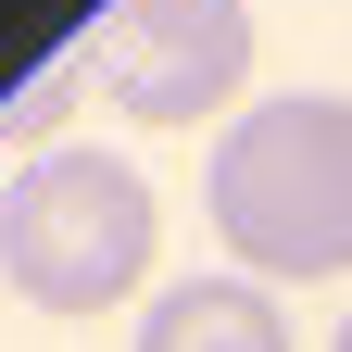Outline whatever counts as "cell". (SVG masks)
Instances as JSON below:
<instances>
[{"instance_id":"obj_1","label":"cell","mask_w":352,"mask_h":352,"mask_svg":"<svg viewBox=\"0 0 352 352\" xmlns=\"http://www.w3.org/2000/svg\"><path fill=\"white\" fill-rule=\"evenodd\" d=\"M214 239L227 264H252L264 289L289 277H340L352 264V101L340 88H289L252 101L214 139Z\"/></svg>"},{"instance_id":"obj_2","label":"cell","mask_w":352,"mask_h":352,"mask_svg":"<svg viewBox=\"0 0 352 352\" xmlns=\"http://www.w3.org/2000/svg\"><path fill=\"white\" fill-rule=\"evenodd\" d=\"M151 176L113 151H25L0 176V277H13L38 315H101L151 277Z\"/></svg>"},{"instance_id":"obj_3","label":"cell","mask_w":352,"mask_h":352,"mask_svg":"<svg viewBox=\"0 0 352 352\" xmlns=\"http://www.w3.org/2000/svg\"><path fill=\"white\" fill-rule=\"evenodd\" d=\"M88 76L139 126H201L252 88V0H113L88 38Z\"/></svg>"},{"instance_id":"obj_4","label":"cell","mask_w":352,"mask_h":352,"mask_svg":"<svg viewBox=\"0 0 352 352\" xmlns=\"http://www.w3.org/2000/svg\"><path fill=\"white\" fill-rule=\"evenodd\" d=\"M139 352H289V315L264 277H176L139 315Z\"/></svg>"},{"instance_id":"obj_5","label":"cell","mask_w":352,"mask_h":352,"mask_svg":"<svg viewBox=\"0 0 352 352\" xmlns=\"http://www.w3.org/2000/svg\"><path fill=\"white\" fill-rule=\"evenodd\" d=\"M327 352H352V315H340V340H327Z\"/></svg>"}]
</instances>
